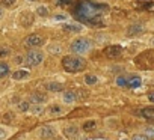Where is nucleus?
<instances>
[{
  "mask_svg": "<svg viewBox=\"0 0 154 140\" xmlns=\"http://www.w3.org/2000/svg\"><path fill=\"white\" fill-rule=\"evenodd\" d=\"M109 12V6L103 3H94V2H80L76 15L83 24L89 26H103L104 24V17Z\"/></svg>",
  "mask_w": 154,
  "mask_h": 140,
  "instance_id": "obj_1",
  "label": "nucleus"
},
{
  "mask_svg": "<svg viewBox=\"0 0 154 140\" xmlns=\"http://www.w3.org/2000/svg\"><path fill=\"white\" fill-rule=\"evenodd\" d=\"M62 66L67 73H80L86 68V60L79 54L65 56L62 59Z\"/></svg>",
  "mask_w": 154,
  "mask_h": 140,
  "instance_id": "obj_2",
  "label": "nucleus"
},
{
  "mask_svg": "<svg viewBox=\"0 0 154 140\" xmlns=\"http://www.w3.org/2000/svg\"><path fill=\"white\" fill-rule=\"evenodd\" d=\"M91 41L88 38H77L70 44V50L74 54H86L88 51L91 50Z\"/></svg>",
  "mask_w": 154,
  "mask_h": 140,
  "instance_id": "obj_3",
  "label": "nucleus"
},
{
  "mask_svg": "<svg viewBox=\"0 0 154 140\" xmlns=\"http://www.w3.org/2000/svg\"><path fill=\"white\" fill-rule=\"evenodd\" d=\"M44 60V53L41 50H29V53L26 54V62L30 66H38L41 65Z\"/></svg>",
  "mask_w": 154,
  "mask_h": 140,
  "instance_id": "obj_4",
  "label": "nucleus"
},
{
  "mask_svg": "<svg viewBox=\"0 0 154 140\" xmlns=\"http://www.w3.org/2000/svg\"><path fill=\"white\" fill-rule=\"evenodd\" d=\"M55 136H56V131H55V128L50 127V125L41 127V128L38 130V137H39L41 140H50V139H53Z\"/></svg>",
  "mask_w": 154,
  "mask_h": 140,
  "instance_id": "obj_5",
  "label": "nucleus"
},
{
  "mask_svg": "<svg viewBox=\"0 0 154 140\" xmlns=\"http://www.w3.org/2000/svg\"><path fill=\"white\" fill-rule=\"evenodd\" d=\"M44 42V38L39 36V35H29L24 41V45L26 47H30V48H36V47H41Z\"/></svg>",
  "mask_w": 154,
  "mask_h": 140,
  "instance_id": "obj_6",
  "label": "nucleus"
},
{
  "mask_svg": "<svg viewBox=\"0 0 154 140\" xmlns=\"http://www.w3.org/2000/svg\"><path fill=\"white\" fill-rule=\"evenodd\" d=\"M18 21H20V24L23 27H30L33 24V21H35V15L32 12H21Z\"/></svg>",
  "mask_w": 154,
  "mask_h": 140,
  "instance_id": "obj_7",
  "label": "nucleus"
},
{
  "mask_svg": "<svg viewBox=\"0 0 154 140\" xmlns=\"http://www.w3.org/2000/svg\"><path fill=\"white\" fill-rule=\"evenodd\" d=\"M122 50H121V47L118 45H111V47H107V48L104 50V54L109 57V59H118L121 56Z\"/></svg>",
  "mask_w": 154,
  "mask_h": 140,
  "instance_id": "obj_8",
  "label": "nucleus"
},
{
  "mask_svg": "<svg viewBox=\"0 0 154 140\" xmlns=\"http://www.w3.org/2000/svg\"><path fill=\"white\" fill-rule=\"evenodd\" d=\"M62 29L68 33H80L83 30V26L79 24V23H65L62 26Z\"/></svg>",
  "mask_w": 154,
  "mask_h": 140,
  "instance_id": "obj_9",
  "label": "nucleus"
},
{
  "mask_svg": "<svg viewBox=\"0 0 154 140\" xmlns=\"http://www.w3.org/2000/svg\"><path fill=\"white\" fill-rule=\"evenodd\" d=\"M63 136L67 137L68 140H76L79 137V128L76 125H70V127H65L63 130Z\"/></svg>",
  "mask_w": 154,
  "mask_h": 140,
  "instance_id": "obj_10",
  "label": "nucleus"
},
{
  "mask_svg": "<svg viewBox=\"0 0 154 140\" xmlns=\"http://www.w3.org/2000/svg\"><path fill=\"white\" fill-rule=\"evenodd\" d=\"M11 77L15 81H21V80H27L30 77V73L27 71V69H17V71H14L11 74Z\"/></svg>",
  "mask_w": 154,
  "mask_h": 140,
  "instance_id": "obj_11",
  "label": "nucleus"
},
{
  "mask_svg": "<svg viewBox=\"0 0 154 140\" xmlns=\"http://www.w3.org/2000/svg\"><path fill=\"white\" fill-rule=\"evenodd\" d=\"M77 98H79V97H77V93H76L74 90H65V92L62 93V101H63L65 104H74Z\"/></svg>",
  "mask_w": 154,
  "mask_h": 140,
  "instance_id": "obj_12",
  "label": "nucleus"
},
{
  "mask_svg": "<svg viewBox=\"0 0 154 140\" xmlns=\"http://www.w3.org/2000/svg\"><path fill=\"white\" fill-rule=\"evenodd\" d=\"M141 116L147 121H151L154 122V107H145L141 110Z\"/></svg>",
  "mask_w": 154,
  "mask_h": 140,
  "instance_id": "obj_13",
  "label": "nucleus"
},
{
  "mask_svg": "<svg viewBox=\"0 0 154 140\" xmlns=\"http://www.w3.org/2000/svg\"><path fill=\"white\" fill-rule=\"evenodd\" d=\"M141 84H142V80H141V77H138V75L130 77L128 81H127V87H130V89H136V87H139Z\"/></svg>",
  "mask_w": 154,
  "mask_h": 140,
  "instance_id": "obj_14",
  "label": "nucleus"
},
{
  "mask_svg": "<svg viewBox=\"0 0 154 140\" xmlns=\"http://www.w3.org/2000/svg\"><path fill=\"white\" fill-rule=\"evenodd\" d=\"M144 32V26L142 24H133L127 29V35L133 36V35H138V33H142Z\"/></svg>",
  "mask_w": 154,
  "mask_h": 140,
  "instance_id": "obj_15",
  "label": "nucleus"
},
{
  "mask_svg": "<svg viewBox=\"0 0 154 140\" xmlns=\"http://www.w3.org/2000/svg\"><path fill=\"white\" fill-rule=\"evenodd\" d=\"M46 89L50 90V92H59L63 89V84L62 83H57V81H52V83H47L46 84Z\"/></svg>",
  "mask_w": 154,
  "mask_h": 140,
  "instance_id": "obj_16",
  "label": "nucleus"
},
{
  "mask_svg": "<svg viewBox=\"0 0 154 140\" xmlns=\"http://www.w3.org/2000/svg\"><path fill=\"white\" fill-rule=\"evenodd\" d=\"M44 101H46V95H42V93L35 92L33 95L30 97V103H33V104H42Z\"/></svg>",
  "mask_w": 154,
  "mask_h": 140,
  "instance_id": "obj_17",
  "label": "nucleus"
},
{
  "mask_svg": "<svg viewBox=\"0 0 154 140\" xmlns=\"http://www.w3.org/2000/svg\"><path fill=\"white\" fill-rule=\"evenodd\" d=\"M95 127H97V122H95L94 119L86 121V122H83V125H82L83 131H94V130H95Z\"/></svg>",
  "mask_w": 154,
  "mask_h": 140,
  "instance_id": "obj_18",
  "label": "nucleus"
},
{
  "mask_svg": "<svg viewBox=\"0 0 154 140\" xmlns=\"http://www.w3.org/2000/svg\"><path fill=\"white\" fill-rule=\"evenodd\" d=\"M9 74V65L6 62H0V78H5Z\"/></svg>",
  "mask_w": 154,
  "mask_h": 140,
  "instance_id": "obj_19",
  "label": "nucleus"
},
{
  "mask_svg": "<svg viewBox=\"0 0 154 140\" xmlns=\"http://www.w3.org/2000/svg\"><path fill=\"white\" fill-rule=\"evenodd\" d=\"M97 81H98V78H97L94 74H86V75H85V83H86L88 86H94Z\"/></svg>",
  "mask_w": 154,
  "mask_h": 140,
  "instance_id": "obj_20",
  "label": "nucleus"
},
{
  "mask_svg": "<svg viewBox=\"0 0 154 140\" xmlns=\"http://www.w3.org/2000/svg\"><path fill=\"white\" fill-rule=\"evenodd\" d=\"M35 14H36V15H39V17H47V15H49V8H47V6H44V5H39V6L36 8Z\"/></svg>",
  "mask_w": 154,
  "mask_h": 140,
  "instance_id": "obj_21",
  "label": "nucleus"
},
{
  "mask_svg": "<svg viewBox=\"0 0 154 140\" xmlns=\"http://www.w3.org/2000/svg\"><path fill=\"white\" fill-rule=\"evenodd\" d=\"M42 110H44V106H42V104H33V106H30V108H29V111L33 113V114H41Z\"/></svg>",
  "mask_w": 154,
  "mask_h": 140,
  "instance_id": "obj_22",
  "label": "nucleus"
},
{
  "mask_svg": "<svg viewBox=\"0 0 154 140\" xmlns=\"http://www.w3.org/2000/svg\"><path fill=\"white\" fill-rule=\"evenodd\" d=\"M62 113H63V108H62L60 106L53 104V106L50 107V114H53V116H59V114H62Z\"/></svg>",
  "mask_w": 154,
  "mask_h": 140,
  "instance_id": "obj_23",
  "label": "nucleus"
},
{
  "mask_svg": "<svg viewBox=\"0 0 154 140\" xmlns=\"http://www.w3.org/2000/svg\"><path fill=\"white\" fill-rule=\"evenodd\" d=\"M29 108H30V103H29V101H21V103H18V110H20V111H29Z\"/></svg>",
  "mask_w": 154,
  "mask_h": 140,
  "instance_id": "obj_24",
  "label": "nucleus"
},
{
  "mask_svg": "<svg viewBox=\"0 0 154 140\" xmlns=\"http://www.w3.org/2000/svg\"><path fill=\"white\" fill-rule=\"evenodd\" d=\"M144 134H145V136H148V137H151V139H154V125L144 128Z\"/></svg>",
  "mask_w": 154,
  "mask_h": 140,
  "instance_id": "obj_25",
  "label": "nucleus"
},
{
  "mask_svg": "<svg viewBox=\"0 0 154 140\" xmlns=\"http://www.w3.org/2000/svg\"><path fill=\"white\" fill-rule=\"evenodd\" d=\"M15 2H17V0H0V3H2L3 6H6V8L14 6V5H15Z\"/></svg>",
  "mask_w": 154,
  "mask_h": 140,
  "instance_id": "obj_26",
  "label": "nucleus"
},
{
  "mask_svg": "<svg viewBox=\"0 0 154 140\" xmlns=\"http://www.w3.org/2000/svg\"><path fill=\"white\" fill-rule=\"evenodd\" d=\"M127 81H128V80L124 78V77H118V78H116V84H118V86H122V87H127Z\"/></svg>",
  "mask_w": 154,
  "mask_h": 140,
  "instance_id": "obj_27",
  "label": "nucleus"
},
{
  "mask_svg": "<svg viewBox=\"0 0 154 140\" xmlns=\"http://www.w3.org/2000/svg\"><path fill=\"white\" fill-rule=\"evenodd\" d=\"M14 118H15V116H14V113H12V111H8V113L3 116L5 122H12V121H14Z\"/></svg>",
  "mask_w": 154,
  "mask_h": 140,
  "instance_id": "obj_28",
  "label": "nucleus"
},
{
  "mask_svg": "<svg viewBox=\"0 0 154 140\" xmlns=\"http://www.w3.org/2000/svg\"><path fill=\"white\" fill-rule=\"evenodd\" d=\"M131 140H150V137L145 136V134H135L131 137Z\"/></svg>",
  "mask_w": 154,
  "mask_h": 140,
  "instance_id": "obj_29",
  "label": "nucleus"
},
{
  "mask_svg": "<svg viewBox=\"0 0 154 140\" xmlns=\"http://www.w3.org/2000/svg\"><path fill=\"white\" fill-rule=\"evenodd\" d=\"M8 137V131L3 128V127H0V140H3V139H6Z\"/></svg>",
  "mask_w": 154,
  "mask_h": 140,
  "instance_id": "obj_30",
  "label": "nucleus"
},
{
  "mask_svg": "<svg viewBox=\"0 0 154 140\" xmlns=\"http://www.w3.org/2000/svg\"><path fill=\"white\" fill-rule=\"evenodd\" d=\"M9 53H11L9 48H0V57H5V56H8Z\"/></svg>",
  "mask_w": 154,
  "mask_h": 140,
  "instance_id": "obj_31",
  "label": "nucleus"
},
{
  "mask_svg": "<svg viewBox=\"0 0 154 140\" xmlns=\"http://www.w3.org/2000/svg\"><path fill=\"white\" fill-rule=\"evenodd\" d=\"M144 9H145V11H151V12H154V2H151V3L145 5V6H144Z\"/></svg>",
  "mask_w": 154,
  "mask_h": 140,
  "instance_id": "obj_32",
  "label": "nucleus"
},
{
  "mask_svg": "<svg viewBox=\"0 0 154 140\" xmlns=\"http://www.w3.org/2000/svg\"><path fill=\"white\" fill-rule=\"evenodd\" d=\"M71 2H73V0H59V5L67 6V5H71Z\"/></svg>",
  "mask_w": 154,
  "mask_h": 140,
  "instance_id": "obj_33",
  "label": "nucleus"
},
{
  "mask_svg": "<svg viewBox=\"0 0 154 140\" xmlns=\"http://www.w3.org/2000/svg\"><path fill=\"white\" fill-rule=\"evenodd\" d=\"M55 20H56V21H65V20H67V17L60 14V15H55Z\"/></svg>",
  "mask_w": 154,
  "mask_h": 140,
  "instance_id": "obj_34",
  "label": "nucleus"
},
{
  "mask_svg": "<svg viewBox=\"0 0 154 140\" xmlns=\"http://www.w3.org/2000/svg\"><path fill=\"white\" fill-rule=\"evenodd\" d=\"M148 100H150V101L154 104V92H153V93H150V95H148Z\"/></svg>",
  "mask_w": 154,
  "mask_h": 140,
  "instance_id": "obj_35",
  "label": "nucleus"
},
{
  "mask_svg": "<svg viewBox=\"0 0 154 140\" xmlns=\"http://www.w3.org/2000/svg\"><path fill=\"white\" fill-rule=\"evenodd\" d=\"M15 60H17V62H15V63H21V62H23V57H20V56H18V57H17V59H15Z\"/></svg>",
  "mask_w": 154,
  "mask_h": 140,
  "instance_id": "obj_36",
  "label": "nucleus"
},
{
  "mask_svg": "<svg viewBox=\"0 0 154 140\" xmlns=\"http://www.w3.org/2000/svg\"><path fill=\"white\" fill-rule=\"evenodd\" d=\"M2 17H3V9L0 8V18H2Z\"/></svg>",
  "mask_w": 154,
  "mask_h": 140,
  "instance_id": "obj_37",
  "label": "nucleus"
},
{
  "mask_svg": "<svg viewBox=\"0 0 154 140\" xmlns=\"http://www.w3.org/2000/svg\"><path fill=\"white\" fill-rule=\"evenodd\" d=\"M151 45H154V39H153V41H151Z\"/></svg>",
  "mask_w": 154,
  "mask_h": 140,
  "instance_id": "obj_38",
  "label": "nucleus"
},
{
  "mask_svg": "<svg viewBox=\"0 0 154 140\" xmlns=\"http://www.w3.org/2000/svg\"><path fill=\"white\" fill-rule=\"evenodd\" d=\"M29 2H35V0H29Z\"/></svg>",
  "mask_w": 154,
  "mask_h": 140,
  "instance_id": "obj_39",
  "label": "nucleus"
},
{
  "mask_svg": "<svg viewBox=\"0 0 154 140\" xmlns=\"http://www.w3.org/2000/svg\"><path fill=\"white\" fill-rule=\"evenodd\" d=\"M121 140H127V139H121Z\"/></svg>",
  "mask_w": 154,
  "mask_h": 140,
  "instance_id": "obj_40",
  "label": "nucleus"
}]
</instances>
